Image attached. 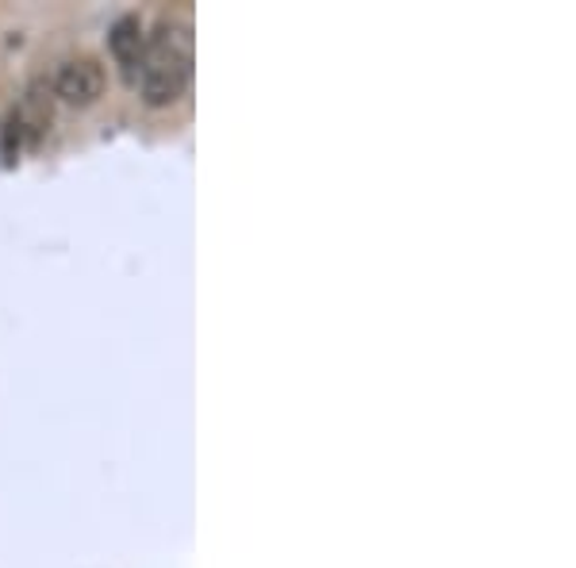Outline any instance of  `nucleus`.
I'll return each instance as SVG.
<instances>
[{
	"instance_id": "obj_3",
	"label": "nucleus",
	"mask_w": 576,
	"mask_h": 568,
	"mask_svg": "<svg viewBox=\"0 0 576 568\" xmlns=\"http://www.w3.org/2000/svg\"><path fill=\"white\" fill-rule=\"evenodd\" d=\"M108 51L112 59L124 66V77L139 81V66H143V51H146V35H143V20L139 15H119L108 31Z\"/></svg>"
},
{
	"instance_id": "obj_1",
	"label": "nucleus",
	"mask_w": 576,
	"mask_h": 568,
	"mask_svg": "<svg viewBox=\"0 0 576 568\" xmlns=\"http://www.w3.org/2000/svg\"><path fill=\"white\" fill-rule=\"evenodd\" d=\"M189 77H192V62H150V59H143L135 88H139L146 108H169V104H177L185 96Z\"/></svg>"
},
{
	"instance_id": "obj_2",
	"label": "nucleus",
	"mask_w": 576,
	"mask_h": 568,
	"mask_svg": "<svg viewBox=\"0 0 576 568\" xmlns=\"http://www.w3.org/2000/svg\"><path fill=\"white\" fill-rule=\"evenodd\" d=\"M104 93V66L88 54H77V59H66L54 73V96L66 101L70 108H88L96 104Z\"/></svg>"
}]
</instances>
